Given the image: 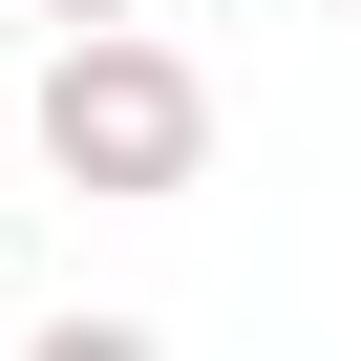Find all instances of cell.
Returning <instances> with one entry per match:
<instances>
[{
  "instance_id": "obj_2",
  "label": "cell",
  "mask_w": 361,
  "mask_h": 361,
  "mask_svg": "<svg viewBox=\"0 0 361 361\" xmlns=\"http://www.w3.org/2000/svg\"><path fill=\"white\" fill-rule=\"evenodd\" d=\"M22 22H149V0H22Z\"/></svg>"
},
{
  "instance_id": "obj_1",
  "label": "cell",
  "mask_w": 361,
  "mask_h": 361,
  "mask_svg": "<svg viewBox=\"0 0 361 361\" xmlns=\"http://www.w3.org/2000/svg\"><path fill=\"white\" fill-rule=\"evenodd\" d=\"M22 149H43V192H85V213H170L213 170V64L149 43V22H43Z\"/></svg>"
}]
</instances>
